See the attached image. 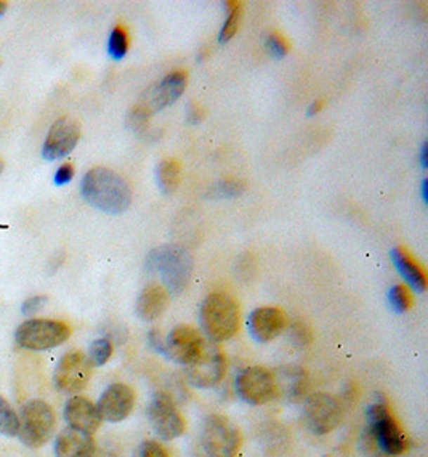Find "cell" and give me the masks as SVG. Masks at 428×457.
I'll use <instances>...</instances> for the list:
<instances>
[{"instance_id":"cell-3","label":"cell","mask_w":428,"mask_h":457,"mask_svg":"<svg viewBox=\"0 0 428 457\" xmlns=\"http://www.w3.org/2000/svg\"><path fill=\"white\" fill-rule=\"evenodd\" d=\"M241 308L231 295L214 292L205 297L201 307V324L212 344L230 340L239 329Z\"/></svg>"},{"instance_id":"cell-27","label":"cell","mask_w":428,"mask_h":457,"mask_svg":"<svg viewBox=\"0 0 428 457\" xmlns=\"http://www.w3.org/2000/svg\"><path fill=\"white\" fill-rule=\"evenodd\" d=\"M388 302L395 313H404L413 307V294L406 285L396 284L388 292Z\"/></svg>"},{"instance_id":"cell-7","label":"cell","mask_w":428,"mask_h":457,"mask_svg":"<svg viewBox=\"0 0 428 457\" xmlns=\"http://www.w3.org/2000/svg\"><path fill=\"white\" fill-rule=\"evenodd\" d=\"M369 424L375 443L385 454L398 456L408 449V437L395 416L385 404L377 403L369 408Z\"/></svg>"},{"instance_id":"cell-34","label":"cell","mask_w":428,"mask_h":457,"mask_svg":"<svg viewBox=\"0 0 428 457\" xmlns=\"http://www.w3.org/2000/svg\"><path fill=\"white\" fill-rule=\"evenodd\" d=\"M74 176V167L71 164H63L60 165V169L55 172L53 176V181L56 186H63V185H67L72 180Z\"/></svg>"},{"instance_id":"cell-24","label":"cell","mask_w":428,"mask_h":457,"mask_svg":"<svg viewBox=\"0 0 428 457\" xmlns=\"http://www.w3.org/2000/svg\"><path fill=\"white\" fill-rule=\"evenodd\" d=\"M20 433V417L11 408V404L0 395V435L18 437Z\"/></svg>"},{"instance_id":"cell-6","label":"cell","mask_w":428,"mask_h":457,"mask_svg":"<svg viewBox=\"0 0 428 457\" xmlns=\"http://www.w3.org/2000/svg\"><path fill=\"white\" fill-rule=\"evenodd\" d=\"M201 443L207 457H236L242 444V435L228 417L212 414L204 422Z\"/></svg>"},{"instance_id":"cell-30","label":"cell","mask_w":428,"mask_h":457,"mask_svg":"<svg viewBox=\"0 0 428 457\" xmlns=\"http://www.w3.org/2000/svg\"><path fill=\"white\" fill-rule=\"evenodd\" d=\"M151 114L153 112L148 110L145 105H136L129 112V117H127L129 127L135 130V132H140L141 129H145L148 125V121H150Z\"/></svg>"},{"instance_id":"cell-16","label":"cell","mask_w":428,"mask_h":457,"mask_svg":"<svg viewBox=\"0 0 428 457\" xmlns=\"http://www.w3.org/2000/svg\"><path fill=\"white\" fill-rule=\"evenodd\" d=\"M247 328L250 335L260 344L275 340L287 328V316L276 307L257 308L249 315Z\"/></svg>"},{"instance_id":"cell-28","label":"cell","mask_w":428,"mask_h":457,"mask_svg":"<svg viewBox=\"0 0 428 457\" xmlns=\"http://www.w3.org/2000/svg\"><path fill=\"white\" fill-rule=\"evenodd\" d=\"M112 355V344L110 339H96L89 350V359L93 366H103L110 361Z\"/></svg>"},{"instance_id":"cell-17","label":"cell","mask_w":428,"mask_h":457,"mask_svg":"<svg viewBox=\"0 0 428 457\" xmlns=\"http://www.w3.org/2000/svg\"><path fill=\"white\" fill-rule=\"evenodd\" d=\"M63 414H65L67 425L79 432L89 433V435L95 433L101 425V417L96 404L81 395H74L67 399Z\"/></svg>"},{"instance_id":"cell-41","label":"cell","mask_w":428,"mask_h":457,"mask_svg":"<svg viewBox=\"0 0 428 457\" xmlns=\"http://www.w3.org/2000/svg\"><path fill=\"white\" fill-rule=\"evenodd\" d=\"M193 457H207V456H201V454H196V456H193Z\"/></svg>"},{"instance_id":"cell-42","label":"cell","mask_w":428,"mask_h":457,"mask_svg":"<svg viewBox=\"0 0 428 457\" xmlns=\"http://www.w3.org/2000/svg\"><path fill=\"white\" fill-rule=\"evenodd\" d=\"M101 457H108V456H106V454H105V456H101ZM114 457H116V456H114Z\"/></svg>"},{"instance_id":"cell-12","label":"cell","mask_w":428,"mask_h":457,"mask_svg":"<svg viewBox=\"0 0 428 457\" xmlns=\"http://www.w3.org/2000/svg\"><path fill=\"white\" fill-rule=\"evenodd\" d=\"M150 422L154 432L165 442L181 437L185 433V419L175 403L164 393L154 397L150 406Z\"/></svg>"},{"instance_id":"cell-32","label":"cell","mask_w":428,"mask_h":457,"mask_svg":"<svg viewBox=\"0 0 428 457\" xmlns=\"http://www.w3.org/2000/svg\"><path fill=\"white\" fill-rule=\"evenodd\" d=\"M266 49L270 50V53L276 58H283V56L287 55L289 51V44L285 42V39L279 34H271L270 37L266 39Z\"/></svg>"},{"instance_id":"cell-2","label":"cell","mask_w":428,"mask_h":457,"mask_svg":"<svg viewBox=\"0 0 428 457\" xmlns=\"http://www.w3.org/2000/svg\"><path fill=\"white\" fill-rule=\"evenodd\" d=\"M146 268L161 274L167 292L180 294L190 284L193 257L181 245L165 244L151 250L146 259Z\"/></svg>"},{"instance_id":"cell-38","label":"cell","mask_w":428,"mask_h":457,"mask_svg":"<svg viewBox=\"0 0 428 457\" xmlns=\"http://www.w3.org/2000/svg\"><path fill=\"white\" fill-rule=\"evenodd\" d=\"M422 196H424V199L427 201L428 196H427V180H424V183H422Z\"/></svg>"},{"instance_id":"cell-8","label":"cell","mask_w":428,"mask_h":457,"mask_svg":"<svg viewBox=\"0 0 428 457\" xmlns=\"http://www.w3.org/2000/svg\"><path fill=\"white\" fill-rule=\"evenodd\" d=\"M93 373V364L82 352H70L56 364L55 387L66 395H76L85 390Z\"/></svg>"},{"instance_id":"cell-5","label":"cell","mask_w":428,"mask_h":457,"mask_svg":"<svg viewBox=\"0 0 428 457\" xmlns=\"http://www.w3.org/2000/svg\"><path fill=\"white\" fill-rule=\"evenodd\" d=\"M70 335L71 329L65 323L56 319L34 318L20 324L15 333V342L25 350L44 352L65 344Z\"/></svg>"},{"instance_id":"cell-11","label":"cell","mask_w":428,"mask_h":457,"mask_svg":"<svg viewBox=\"0 0 428 457\" xmlns=\"http://www.w3.org/2000/svg\"><path fill=\"white\" fill-rule=\"evenodd\" d=\"M236 390L245 403L260 406L276 397V382L271 371L261 366L245 368L236 379Z\"/></svg>"},{"instance_id":"cell-40","label":"cell","mask_w":428,"mask_h":457,"mask_svg":"<svg viewBox=\"0 0 428 457\" xmlns=\"http://www.w3.org/2000/svg\"><path fill=\"white\" fill-rule=\"evenodd\" d=\"M4 167H5L4 161H0V175H2V172H4Z\"/></svg>"},{"instance_id":"cell-14","label":"cell","mask_w":428,"mask_h":457,"mask_svg":"<svg viewBox=\"0 0 428 457\" xmlns=\"http://www.w3.org/2000/svg\"><path fill=\"white\" fill-rule=\"evenodd\" d=\"M135 406V393L132 388L125 384H112L103 392L96 409L101 420L117 424L127 419L132 414Z\"/></svg>"},{"instance_id":"cell-22","label":"cell","mask_w":428,"mask_h":457,"mask_svg":"<svg viewBox=\"0 0 428 457\" xmlns=\"http://www.w3.org/2000/svg\"><path fill=\"white\" fill-rule=\"evenodd\" d=\"M393 264H395L398 273L406 279V283L417 292H424L427 288V274L414 257L410 255L406 249L395 247L390 252Z\"/></svg>"},{"instance_id":"cell-21","label":"cell","mask_w":428,"mask_h":457,"mask_svg":"<svg viewBox=\"0 0 428 457\" xmlns=\"http://www.w3.org/2000/svg\"><path fill=\"white\" fill-rule=\"evenodd\" d=\"M169 307V292L164 285L151 284L143 289L136 300V315L143 321H154L164 315Z\"/></svg>"},{"instance_id":"cell-4","label":"cell","mask_w":428,"mask_h":457,"mask_svg":"<svg viewBox=\"0 0 428 457\" xmlns=\"http://www.w3.org/2000/svg\"><path fill=\"white\" fill-rule=\"evenodd\" d=\"M20 433L21 443L27 448H41L48 443L56 425L53 408L44 399H31L25 403L20 411Z\"/></svg>"},{"instance_id":"cell-1","label":"cell","mask_w":428,"mask_h":457,"mask_svg":"<svg viewBox=\"0 0 428 457\" xmlns=\"http://www.w3.org/2000/svg\"><path fill=\"white\" fill-rule=\"evenodd\" d=\"M81 193L90 205L111 215L124 214L132 202L129 183L106 167L90 169L82 179Z\"/></svg>"},{"instance_id":"cell-20","label":"cell","mask_w":428,"mask_h":457,"mask_svg":"<svg viewBox=\"0 0 428 457\" xmlns=\"http://www.w3.org/2000/svg\"><path fill=\"white\" fill-rule=\"evenodd\" d=\"M276 382V397L281 395L289 401H299L308 388L306 373L299 366H283L273 373Z\"/></svg>"},{"instance_id":"cell-33","label":"cell","mask_w":428,"mask_h":457,"mask_svg":"<svg viewBox=\"0 0 428 457\" xmlns=\"http://www.w3.org/2000/svg\"><path fill=\"white\" fill-rule=\"evenodd\" d=\"M47 302H48L47 295H34V297H31V299L22 302L21 313L26 316L36 315V313L41 311L42 308L47 305Z\"/></svg>"},{"instance_id":"cell-13","label":"cell","mask_w":428,"mask_h":457,"mask_svg":"<svg viewBox=\"0 0 428 457\" xmlns=\"http://www.w3.org/2000/svg\"><path fill=\"white\" fill-rule=\"evenodd\" d=\"M81 139V125L71 117H61L51 124L45 139L42 156L45 161H56L70 154Z\"/></svg>"},{"instance_id":"cell-19","label":"cell","mask_w":428,"mask_h":457,"mask_svg":"<svg viewBox=\"0 0 428 457\" xmlns=\"http://www.w3.org/2000/svg\"><path fill=\"white\" fill-rule=\"evenodd\" d=\"M95 439L89 433L67 427L55 439V457H93Z\"/></svg>"},{"instance_id":"cell-10","label":"cell","mask_w":428,"mask_h":457,"mask_svg":"<svg viewBox=\"0 0 428 457\" xmlns=\"http://www.w3.org/2000/svg\"><path fill=\"white\" fill-rule=\"evenodd\" d=\"M304 419L313 433L326 435L340 424L342 408L337 398L329 393H315L306 398Z\"/></svg>"},{"instance_id":"cell-35","label":"cell","mask_w":428,"mask_h":457,"mask_svg":"<svg viewBox=\"0 0 428 457\" xmlns=\"http://www.w3.org/2000/svg\"><path fill=\"white\" fill-rule=\"evenodd\" d=\"M201 119H202V111H199L197 106L188 112V121H190L191 124H197Z\"/></svg>"},{"instance_id":"cell-25","label":"cell","mask_w":428,"mask_h":457,"mask_svg":"<svg viewBox=\"0 0 428 457\" xmlns=\"http://www.w3.org/2000/svg\"><path fill=\"white\" fill-rule=\"evenodd\" d=\"M225 7H230V8H228L226 21H225L223 27H221L220 36H219L220 44L231 41V39L236 36L239 25H241V18H242V7L239 2H225Z\"/></svg>"},{"instance_id":"cell-29","label":"cell","mask_w":428,"mask_h":457,"mask_svg":"<svg viewBox=\"0 0 428 457\" xmlns=\"http://www.w3.org/2000/svg\"><path fill=\"white\" fill-rule=\"evenodd\" d=\"M244 191V185L241 181L238 180H223L220 181L219 185H215L212 188V193L210 196L215 199H221V198H236Z\"/></svg>"},{"instance_id":"cell-39","label":"cell","mask_w":428,"mask_h":457,"mask_svg":"<svg viewBox=\"0 0 428 457\" xmlns=\"http://www.w3.org/2000/svg\"><path fill=\"white\" fill-rule=\"evenodd\" d=\"M5 11H7V4L0 0V16H2L5 13Z\"/></svg>"},{"instance_id":"cell-36","label":"cell","mask_w":428,"mask_h":457,"mask_svg":"<svg viewBox=\"0 0 428 457\" xmlns=\"http://www.w3.org/2000/svg\"><path fill=\"white\" fill-rule=\"evenodd\" d=\"M323 105H324V101L323 100H316L315 103H313V105L310 106V114H316L323 110Z\"/></svg>"},{"instance_id":"cell-37","label":"cell","mask_w":428,"mask_h":457,"mask_svg":"<svg viewBox=\"0 0 428 457\" xmlns=\"http://www.w3.org/2000/svg\"><path fill=\"white\" fill-rule=\"evenodd\" d=\"M427 143H424V146H422V165H424V167H427V162H428V159H427Z\"/></svg>"},{"instance_id":"cell-26","label":"cell","mask_w":428,"mask_h":457,"mask_svg":"<svg viewBox=\"0 0 428 457\" xmlns=\"http://www.w3.org/2000/svg\"><path fill=\"white\" fill-rule=\"evenodd\" d=\"M129 50V34L124 26H116L110 34L108 53L112 60H122Z\"/></svg>"},{"instance_id":"cell-9","label":"cell","mask_w":428,"mask_h":457,"mask_svg":"<svg viewBox=\"0 0 428 457\" xmlns=\"http://www.w3.org/2000/svg\"><path fill=\"white\" fill-rule=\"evenodd\" d=\"M188 380L196 388H212L225 377L226 373V356L216 344L205 342L202 352L188 364Z\"/></svg>"},{"instance_id":"cell-23","label":"cell","mask_w":428,"mask_h":457,"mask_svg":"<svg viewBox=\"0 0 428 457\" xmlns=\"http://www.w3.org/2000/svg\"><path fill=\"white\" fill-rule=\"evenodd\" d=\"M181 167L176 159H164L159 162L156 170L157 186L164 194H172L180 185Z\"/></svg>"},{"instance_id":"cell-18","label":"cell","mask_w":428,"mask_h":457,"mask_svg":"<svg viewBox=\"0 0 428 457\" xmlns=\"http://www.w3.org/2000/svg\"><path fill=\"white\" fill-rule=\"evenodd\" d=\"M188 84V76L185 71H174L165 76L161 82L150 90L146 108L151 112L161 111L165 106L172 105L183 94Z\"/></svg>"},{"instance_id":"cell-31","label":"cell","mask_w":428,"mask_h":457,"mask_svg":"<svg viewBox=\"0 0 428 457\" xmlns=\"http://www.w3.org/2000/svg\"><path fill=\"white\" fill-rule=\"evenodd\" d=\"M135 457H170V454L169 451L165 449L164 444H161L159 442H154V439H150V442H145L140 444Z\"/></svg>"},{"instance_id":"cell-15","label":"cell","mask_w":428,"mask_h":457,"mask_svg":"<svg viewBox=\"0 0 428 457\" xmlns=\"http://www.w3.org/2000/svg\"><path fill=\"white\" fill-rule=\"evenodd\" d=\"M204 339L193 326L180 324L172 329L165 340V353L180 364H191L202 352Z\"/></svg>"}]
</instances>
